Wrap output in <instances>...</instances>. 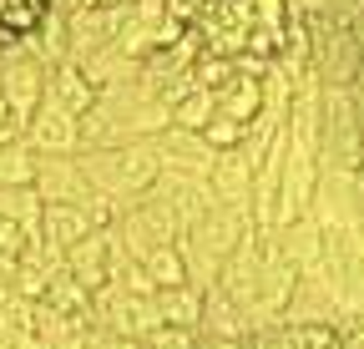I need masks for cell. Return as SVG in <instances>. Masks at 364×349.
<instances>
[{
  "label": "cell",
  "mask_w": 364,
  "mask_h": 349,
  "mask_svg": "<svg viewBox=\"0 0 364 349\" xmlns=\"http://www.w3.org/2000/svg\"><path fill=\"white\" fill-rule=\"evenodd\" d=\"M162 127H172V107L152 97L142 81L102 86V97L81 117V147H117L136 137H157Z\"/></svg>",
  "instance_id": "6da1fadb"
},
{
  "label": "cell",
  "mask_w": 364,
  "mask_h": 349,
  "mask_svg": "<svg viewBox=\"0 0 364 349\" xmlns=\"http://www.w3.org/2000/svg\"><path fill=\"white\" fill-rule=\"evenodd\" d=\"M76 157L86 167V183L97 193H107V198H117V203L142 198L162 178L157 137H136V142H117V147H81Z\"/></svg>",
  "instance_id": "7a4b0ae2"
},
{
  "label": "cell",
  "mask_w": 364,
  "mask_h": 349,
  "mask_svg": "<svg viewBox=\"0 0 364 349\" xmlns=\"http://www.w3.org/2000/svg\"><path fill=\"white\" fill-rule=\"evenodd\" d=\"M253 228H258V223H253L248 208L213 198V208H208L203 218H193V223L182 228V238H177L182 258H188V279H193V284H213L218 269H223V258L233 253Z\"/></svg>",
  "instance_id": "3957f363"
},
{
  "label": "cell",
  "mask_w": 364,
  "mask_h": 349,
  "mask_svg": "<svg viewBox=\"0 0 364 349\" xmlns=\"http://www.w3.org/2000/svg\"><path fill=\"white\" fill-rule=\"evenodd\" d=\"M359 162H364V127L354 112V92L324 86L318 92V167L359 172Z\"/></svg>",
  "instance_id": "277c9868"
},
{
  "label": "cell",
  "mask_w": 364,
  "mask_h": 349,
  "mask_svg": "<svg viewBox=\"0 0 364 349\" xmlns=\"http://www.w3.org/2000/svg\"><path fill=\"white\" fill-rule=\"evenodd\" d=\"M91 324L107 329V334H117V339H147L162 324L157 294H132V289L102 284L97 294H91Z\"/></svg>",
  "instance_id": "5b68a950"
},
{
  "label": "cell",
  "mask_w": 364,
  "mask_h": 349,
  "mask_svg": "<svg viewBox=\"0 0 364 349\" xmlns=\"http://www.w3.org/2000/svg\"><path fill=\"white\" fill-rule=\"evenodd\" d=\"M117 238H122V248H127L132 258H142V253H152L157 243H177V238H182V223L172 218V208H167L157 193H142V198L122 203Z\"/></svg>",
  "instance_id": "8992f818"
},
{
  "label": "cell",
  "mask_w": 364,
  "mask_h": 349,
  "mask_svg": "<svg viewBox=\"0 0 364 349\" xmlns=\"http://www.w3.org/2000/svg\"><path fill=\"white\" fill-rule=\"evenodd\" d=\"M46 81H51V66H46L26 41H16V46L0 51V102L21 117V127L46 102Z\"/></svg>",
  "instance_id": "52a82bcc"
},
{
  "label": "cell",
  "mask_w": 364,
  "mask_h": 349,
  "mask_svg": "<svg viewBox=\"0 0 364 349\" xmlns=\"http://www.w3.org/2000/svg\"><path fill=\"white\" fill-rule=\"evenodd\" d=\"M21 137H26L41 157H46V152H81V117L66 112L56 97H46V102L26 117Z\"/></svg>",
  "instance_id": "ba28073f"
},
{
  "label": "cell",
  "mask_w": 364,
  "mask_h": 349,
  "mask_svg": "<svg viewBox=\"0 0 364 349\" xmlns=\"http://www.w3.org/2000/svg\"><path fill=\"white\" fill-rule=\"evenodd\" d=\"M117 253H122L117 228H91L86 238H76V243L66 248V274L97 294L102 284H112V264H117Z\"/></svg>",
  "instance_id": "9c48e42d"
},
{
  "label": "cell",
  "mask_w": 364,
  "mask_h": 349,
  "mask_svg": "<svg viewBox=\"0 0 364 349\" xmlns=\"http://www.w3.org/2000/svg\"><path fill=\"white\" fill-rule=\"evenodd\" d=\"M36 193L41 203H86L91 183H86V167L76 152H46L36 162Z\"/></svg>",
  "instance_id": "30bf717a"
},
{
  "label": "cell",
  "mask_w": 364,
  "mask_h": 349,
  "mask_svg": "<svg viewBox=\"0 0 364 349\" xmlns=\"http://www.w3.org/2000/svg\"><path fill=\"white\" fill-rule=\"evenodd\" d=\"M273 243H279V253L299 274H318V269H324V223H318L314 208L273 228Z\"/></svg>",
  "instance_id": "8fae6325"
},
{
  "label": "cell",
  "mask_w": 364,
  "mask_h": 349,
  "mask_svg": "<svg viewBox=\"0 0 364 349\" xmlns=\"http://www.w3.org/2000/svg\"><path fill=\"white\" fill-rule=\"evenodd\" d=\"M147 193H157V198L172 208V218H177L182 228H188L193 218H203V213L213 208V188H208L203 172H177V167H162V178H157Z\"/></svg>",
  "instance_id": "7c38bea8"
},
{
  "label": "cell",
  "mask_w": 364,
  "mask_h": 349,
  "mask_svg": "<svg viewBox=\"0 0 364 349\" xmlns=\"http://www.w3.org/2000/svg\"><path fill=\"white\" fill-rule=\"evenodd\" d=\"M208 188L218 203H238L253 213V162L243 147H228V152H213L208 162Z\"/></svg>",
  "instance_id": "4fadbf2b"
},
{
  "label": "cell",
  "mask_w": 364,
  "mask_h": 349,
  "mask_svg": "<svg viewBox=\"0 0 364 349\" xmlns=\"http://www.w3.org/2000/svg\"><path fill=\"white\" fill-rule=\"evenodd\" d=\"M198 329H203V339H218V344H233L238 349V339L248 334V314L218 284H203V324Z\"/></svg>",
  "instance_id": "5bb4252c"
},
{
  "label": "cell",
  "mask_w": 364,
  "mask_h": 349,
  "mask_svg": "<svg viewBox=\"0 0 364 349\" xmlns=\"http://www.w3.org/2000/svg\"><path fill=\"white\" fill-rule=\"evenodd\" d=\"M157 152H162V167H177V172H203L208 178V162H213V147L203 132L193 127H162L157 132Z\"/></svg>",
  "instance_id": "9a60e30c"
},
{
  "label": "cell",
  "mask_w": 364,
  "mask_h": 349,
  "mask_svg": "<svg viewBox=\"0 0 364 349\" xmlns=\"http://www.w3.org/2000/svg\"><path fill=\"white\" fill-rule=\"evenodd\" d=\"M46 97H56L66 112H76V117H86L91 112V102H97L102 97V86L97 81H91L71 56H61L56 66H51V81H46Z\"/></svg>",
  "instance_id": "2e32d148"
},
{
  "label": "cell",
  "mask_w": 364,
  "mask_h": 349,
  "mask_svg": "<svg viewBox=\"0 0 364 349\" xmlns=\"http://www.w3.org/2000/svg\"><path fill=\"white\" fill-rule=\"evenodd\" d=\"M91 233V218H86V208L81 203H46L41 208V238L51 243V248H71L76 238H86Z\"/></svg>",
  "instance_id": "e0dca14e"
},
{
  "label": "cell",
  "mask_w": 364,
  "mask_h": 349,
  "mask_svg": "<svg viewBox=\"0 0 364 349\" xmlns=\"http://www.w3.org/2000/svg\"><path fill=\"white\" fill-rule=\"evenodd\" d=\"M213 97H218V112H228L233 122L248 127V122L263 112V97H268V92H263V76H243V71H233Z\"/></svg>",
  "instance_id": "ac0fdd59"
},
{
  "label": "cell",
  "mask_w": 364,
  "mask_h": 349,
  "mask_svg": "<svg viewBox=\"0 0 364 349\" xmlns=\"http://www.w3.org/2000/svg\"><path fill=\"white\" fill-rule=\"evenodd\" d=\"M157 309H162V324L198 329L203 324V284H167V289H157Z\"/></svg>",
  "instance_id": "d6986e66"
},
{
  "label": "cell",
  "mask_w": 364,
  "mask_h": 349,
  "mask_svg": "<svg viewBox=\"0 0 364 349\" xmlns=\"http://www.w3.org/2000/svg\"><path fill=\"white\" fill-rule=\"evenodd\" d=\"M36 162H41V152H36L26 137H11L6 147H0V183H6V188L36 183Z\"/></svg>",
  "instance_id": "ffe728a7"
},
{
  "label": "cell",
  "mask_w": 364,
  "mask_h": 349,
  "mask_svg": "<svg viewBox=\"0 0 364 349\" xmlns=\"http://www.w3.org/2000/svg\"><path fill=\"white\" fill-rule=\"evenodd\" d=\"M41 208L46 203H41L36 183H26V188H6V183H0V218H11V223L41 233Z\"/></svg>",
  "instance_id": "44dd1931"
},
{
  "label": "cell",
  "mask_w": 364,
  "mask_h": 349,
  "mask_svg": "<svg viewBox=\"0 0 364 349\" xmlns=\"http://www.w3.org/2000/svg\"><path fill=\"white\" fill-rule=\"evenodd\" d=\"M142 269H147V279H152L157 289H167V284H193V279H188V258H182L177 243H157L152 253H142Z\"/></svg>",
  "instance_id": "7402d4cb"
},
{
  "label": "cell",
  "mask_w": 364,
  "mask_h": 349,
  "mask_svg": "<svg viewBox=\"0 0 364 349\" xmlns=\"http://www.w3.org/2000/svg\"><path fill=\"white\" fill-rule=\"evenodd\" d=\"M218 112V97L208 92V86H188L182 97H172V127H193V132H203V122Z\"/></svg>",
  "instance_id": "603a6c76"
},
{
  "label": "cell",
  "mask_w": 364,
  "mask_h": 349,
  "mask_svg": "<svg viewBox=\"0 0 364 349\" xmlns=\"http://www.w3.org/2000/svg\"><path fill=\"white\" fill-rule=\"evenodd\" d=\"M294 349H344V324L339 319H304V324H294Z\"/></svg>",
  "instance_id": "cb8c5ba5"
},
{
  "label": "cell",
  "mask_w": 364,
  "mask_h": 349,
  "mask_svg": "<svg viewBox=\"0 0 364 349\" xmlns=\"http://www.w3.org/2000/svg\"><path fill=\"white\" fill-rule=\"evenodd\" d=\"M238 349H294V324H289V319L248 324V334L238 339Z\"/></svg>",
  "instance_id": "d4e9b609"
},
{
  "label": "cell",
  "mask_w": 364,
  "mask_h": 349,
  "mask_svg": "<svg viewBox=\"0 0 364 349\" xmlns=\"http://www.w3.org/2000/svg\"><path fill=\"white\" fill-rule=\"evenodd\" d=\"M243 132H248V127H243V122H233L228 112H213V117L203 122V137H208V147H213V152L243 147Z\"/></svg>",
  "instance_id": "484cf974"
},
{
  "label": "cell",
  "mask_w": 364,
  "mask_h": 349,
  "mask_svg": "<svg viewBox=\"0 0 364 349\" xmlns=\"http://www.w3.org/2000/svg\"><path fill=\"white\" fill-rule=\"evenodd\" d=\"M152 349H198L203 344V329H188V324H157L147 334Z\"/></svg>",
  "instance_id": "4316f807"
},
{
  "label": "cell",
  "mask_w": 364,
  "mask_h": 349,
  "mask_svg": "<svg viewBox=\"0 0 364 349\" xmlns=\"http://www.w3.org/2000/svg\"><path fill=\"white\" fill-rule=\"evenodd\" d=\"M31 238H36L31 228H21V223H11V218H0V253H11V258H21Z\"/></svg>",
  "instance_id": "83f0119b"
},
{
  "label": "cell",
  "mask_w": 364,
  "mask_h": 349,
  "mask_svg": "<svg viewBox=\"0 0 364 349\" xmlns=\"http://www.w3.org/2000/svg\"><path fill=\"white\" fill-rule=\"evenodd\" d=\"M11 137H21V117H16L6 102H0V147H6Z\"/></svg>",
  "instance_id": "f1b7e54d"
},
{
  "label": "cell",
  "mask_w": 364,
  "mask_h": 349,
  "mask_svg": "<svg viewBox=\"0 0 364 349\" xmlns=\"http://www.w3.org/2000/svg\"><path fill=\"white\" fill-rule=\"evenodd\" d=\"M11 284H16V258L0 253V289H11Z\"/></svg>",
  "instance_id": "f546056e"
},
{
  "label": "cell",
  "mask_w": 364,
  "mask_h": 349,
  "mask_svg": "<svg viewBox=\"0 0 364 349\" xmlns=\"http://www.w3.org/2000/svg\"><path fill=\"white\" fill-rule=\"evenodd\" d=\"M112 349H152V344H147V339H117V334H112Z\"/></svg>",
  "instance_id": "4dcf8cb0"
},
{
  "label": "cell",
  "mask_w": 364,
  "mask_h": 349,
  "mask_svg": "<svg viewBox=\"0 0 364 349\" xmlns=\"http://www.w3.org/2000/svg\"><path fill=\"white\" fill-rule=\"evenodd\" d=\"M16 41H21V36H11L6 26H0V51H6V46H16Z\"/></svg>",
  "instance_id": "1f68e13d"
}]
</instances>
